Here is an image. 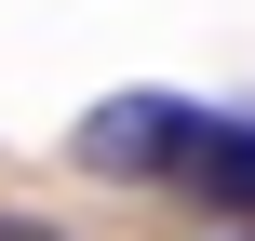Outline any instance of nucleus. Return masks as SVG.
Returning <instances> with one entry per match:
<instances>
[{"label": "nucleus", "instance_id": "3", "mask_svg": "<svg viewBox=\"0 0 255 241\" xmlns=\"http://www.w3.org/2000/svg\"><path fill=\"white\" fill-rule=\"evenodd\" d=\"M0 241H67L54 215H27V201H0Z\"/></svg>", "mask_w": 255, "mask_h": 241}, {"label": "nucleus", "instance_id": "1", "mask_svg": "<svg viewBox=\"0 0 255 241\" xmlns=\"http://www.w3.org/2000/svg\"><path fill=\"white\" fill-rule=\"evenodd\" d=\"M67 148H81V174H108V188H161L175 148H188V94H108Z\"/></svg>", "mask_w": 255, "mask_h": 241}, {"label": "nucleus", "instance_id": "2", "mask_svg": "<svg viewBox=\"0 0 255 241\" xmlns=\"http://www.w3.org/2000/svg\"><path fill=\"white\" fill-rule=\"evenodd\" d=\"M161 188H188L202 215H255V107H188V148Z\"/></svg>", "mask_w": 255, "mask_h": 241}]
</instances>
